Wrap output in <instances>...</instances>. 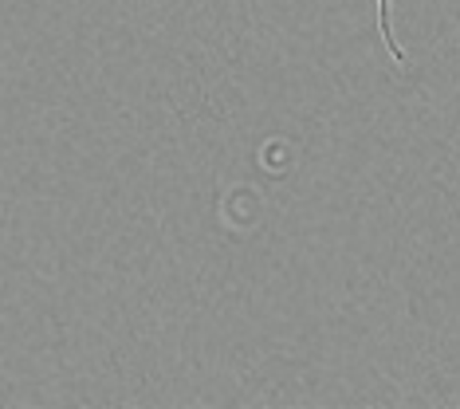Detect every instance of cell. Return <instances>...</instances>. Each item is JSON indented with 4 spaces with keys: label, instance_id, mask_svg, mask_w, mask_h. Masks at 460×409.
<instances>
[{
    "label": "cell",
    "instance_id": "cell-1",
    "mask_svg": "<svg viewBox=\"0 0 460 409\" xmlns=\"http://www.w3.org/2000/svg\"><path fill=\"white\" fill-rule=\"evenodd\" d=\"M378 28H382V40H385V48H390V56L402 63V48H397V40H394V28H390V0H378Z\"/></svg>",
    "mask_w": 460,
    "mask_h": 409
}]
</instances>
